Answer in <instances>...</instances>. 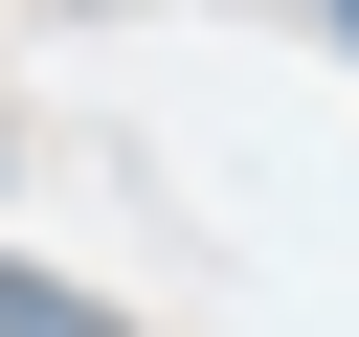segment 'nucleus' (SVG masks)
Here are the masks:
<instances>
[{
  "mask_svg": "<svg viewBox=\"0 0 359 337\" xmlns=\"http://www.w3.org/2000/svg\"><path fill=\"white\" fill-rule=\"evenodd\" d=\"M337 45H359V0H337Z\"/></svg>",
  "mask_w": 359,
  "mask_h": 337,
  "instance_id": "obj_1",
  "label": "nucleus"
}]
</instances>
